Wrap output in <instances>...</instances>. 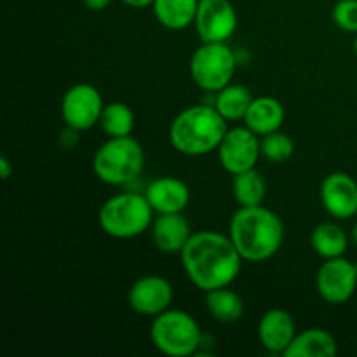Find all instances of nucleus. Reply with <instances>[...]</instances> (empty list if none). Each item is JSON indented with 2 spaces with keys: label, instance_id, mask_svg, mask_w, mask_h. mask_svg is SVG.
I'll use <instances>...</instances> for the list:
<instances>
[{
  "label": "nucleus",
  "instance_id": "nucleus-1",
  "mask_svg": "<svg viewBox=\"0 0 357 357\" xmlns=\"http://www.w3.org/2000/svg\"><path fill=\"white\" fill-rule=\"evenodd\" d=\"M180 255L187 278L204 293L232 284L243 265L230 237L215 230L195 232Z\"/></svg>",
  "mask_w": 357,
  "mask_h": 357
},
{
  "label": "nucleus",
  "instance_id": "nucleus-2",
  "mask_svg": "<svg viewBox=\"0 0 357 357\" xmlns=\"http://www.w3.org/2000/svg\"><path fill=\"white\" fill-rule=\"evenodd\" d=\"M229 237L243 260L260 264L281 250L284 225L274 211L264 206H241L230 218Z\"/></svg>",
  "mask_w": 357,
  "mask_h": 357
},
{
  "label": "nucleus",
  "instance_id": "nucleus-3",
  "mask_svg": "<svg viewBox=\"0 0 357 357\" xmlns=\"http://www.w3.org/2000/svg\"><path fill=\"white\" fill-rule=\"evenodd\" d=\"M227 121L215 105H195L181 110L169 128V142L176 152L199 157L218 150L227 135Z\"/></svg>",
  "mask_w": 357,
  "mask_h": 357
},
{
  "label": "nucleus",
  "instance_id": "nucleus-4",
  "mask_svg": "<svg viewBox=\"0 0 357 357\" xmlns=\"http://www.w3.org/2000/svg\"><path fill=\"white\" fill-rule=\"evenodd\" d=\"M101 230L114 239H132L152 227L153 209L145 194L122 192L103 202L98 213Z\"/></svg>",
  "mask_w": 357,
  "mask_h": 357
},
{
  "label": "nucleus",
  "instance_id": "nucleus-5",
  "mask_svg": "<svg viewBox=\"0 0 357 357\" xmlns=\"http://www.w3.org/2000/svg\"><path fill=\"white\" fill-rule=\"evenodd\" d=\"M145 153L142 145L131 136L108 138L93 157V171L103 183L122 187L142 174Z\"/></svg>",
  "mask_w": 357,
  "mask_h": 357
},
{
  "label": "nucleus",
  "instance_id": "nucleus-6",
  "mask_svg": "<svg viewBox=\"0 0 357 357\" xmlns=\"http://www.w3.org/2000/svg\"><path fill=\"white\" fill-rule=\"evenodd\" d=\"M153 347L169 357H187L197 352L202 344V331L197 321L185 310L167 309L153 317L150 326Z\"/></svg>",
  "mask_w": 357,
  "mask_h": 357
},
{
  "label": "nucleus",
  "instance_id": "nucleus-7",
  "mask_svg": "<svg viewBox=\"0 0 357 357\" xmlns=\"http://www.w3.org/2000/svg\"><path fill=\"white\" fill-rule=\"evenodd\" d=\"M190 77L206 93H218L232 84L237 56L227 42H202L190 58Z\"/></svg>",
  "mask_w": 357,
  "mask_h": 357
},
{
  "label": "nucleus",
  "instance_id": "nucleus-8",
  "mask_svg": "<svg viewBox=\"0 0 357 357\" xmlns=\"http://www.w3.org/2000/svg\"><path fill=\"white\" fill-rule=\"evenodd\" d=\"M105 103L100 91L91 84H75L65 93L61 101V115L66 128L73 131H87L100 124Z\"/></svg>",
  "mask_w": 357,
  "mask_h": 357
},
{
  "label": "nucleus",
  "instance_id": "nucleus-9",
  "mask_svg": "<svg viewBox=\"0 0 357 357\" xmlns=\"http://www.w3.org/2000/svg\"><path fill=\"white\" fill-rule=\"evenodd\" d=\"M216 152H218L222 167L232 176L243 171L253 169L261 155L260 136L246 126L232 128L223 136Z\"/></svg>",
  "mask_w": 357,
  "mask_h": 357
},
{
  "label": "nucleus",
  "instance_id": "nucleus-10",
  "mask_svg": "<svg viewBox=\"0 0 357 357\" xmlns=\"http://www.w3.org/2000/svg\"><path fill=\"white\" fill-rule=\"evenodd\" d=\"M316 286L321 298L331 305L349 302L357 288V264L344 257L330 258L317 271Z\"/></svg>",
  "mask_w": 357,
  "mask_h": 357
},
{
  "label": "nucleus",
  "instance_id": "nucleus-11",
  "mask_svg": "<svg viewBox=\"0 0 357 357\" xmlns=\"http://www.w3.org/2000/svg\"><path fill=\"white\" fill-rule=\"evenodd\" d=\"M194 24L202 42H229L237 30V13L230 0H199Z\"/></svg>",
  "mask_w": 357,
  "mask_h": 357
},
{
  "label": "nucleus",
  "instance_id": "nucleus-12",
  "mask_svg": "<svg viewBox=\"0 0 357 357\" xmlns=\"http://www.w3.org/2000/svg\"><path fill=\"white\" fill-rule=\"evenodd\" d=\"M128 300L136 314L155 317L169 309L173 302V286L162 275H143L132 282Z\"/></svg>",
  "mask_w": 357,
  "mask_h": 357
},
{
  "label": "nucleus",
  "instance_id": "nucleus-13",
  "mask_svg": "<svg viewBox=\"0 0 357 357\" xmlns=\"http://www.w3.org/2000/svg\"><path fill=\"white\" fill-rule=\"evenodd\" d=\"M324 209L337 220H349L357 215V181L351 174L335 171L328 174L319 188Z\"/></svg>",
  "mask_w": 357,
  "mask_h": 357
},
{
  "label": "nucleus",
  "instance_id": "nucleus-14",
  "mask_svg": "<svg viewBox=\"0 0 357 357\" xmlns=\"http://www.w3.org/2000/svg\"><path fill=\"white\" fill-rule=\"evenodd\" d=\"M296 337V324L291 314L284 309H271L258 323V340L265 351L284 356L286 349Z\"/></svg>",
  "mask_w": 357,
  "mask_h": 357
},
{
  "label": "nucleus",
  "instance_id": "nucleus-15",
  "mask_svg": "<svg viewBox=\"0 0 357 357\" xmlns=\"http://www.w3.org/2000/svg\"><path fill=\"white\" fill-rule=\"evenodd\" d=\"M150 230H152V241L157 250L169 255L181 253L190 237L194 236L190 223L181 213L157 215Z\"/></svg>",
  "mask_w": 357,
  "mask_h": 357
},
{
  "label": "nucleus",
  "instance_id": "nucleus-16",
  "mask_svg": "<svg viewBox=\"0 0 357 357\" xmlns=\"http://www.w3.org/2000/svg\"><path fill=\"white\" fill-rule=\"evenodd\" d=\"M146 201L152 206L153 213H183L190 202V190L187 183L174 176H160L150 181L145 190Z\"/></svg>",
  "mask_w": 357,
  "mask_h": 357
},
{
  "label": "nucleus",
  "instance_id": "nucleus-17",
  "mask_svg": "<svg viewBox=\"0 0 357 357\" xmlns=\"http://www.w3.org/2000/svg\"><path fill=\"white\" fill-rule=\"evenodd\" d=\"M284 115L281 101L272 96H260L251 101L243 122L258 136H265L281 129L284 124Z\"/></svg>",
  "mask_w": 357,
  "mask_h": 357
},
{
  "label": "nucleus",
  "instance_id": "nucleus-18",
  "mask_svg": "<svg viewBox=\"0 0 357 357\" xmlns=\"http://www.w3.org/2000/svg\"><path fill=\"white\" fill-rule=\"evenodd\" d=\"M338 347L333 335L321 328L296 333L284 357H331L337 356Z\"/></svg>",
  "mask_w": 357,
  "mask_h": 357
},
{
  "label": "nucleus",
  "instance_id": "nucleus-19",
  "mask_svg": "<svg viewBox=\"0 0 357 357\" xmlns=\"http://www.w3.org/2000/svg\"><path fill=\"white\" fill-rule=\"evenodd\" d=\"M153 14L167 30H185L194 24L199 0H153Z\"/></svg>",
  "mask_w": 357,
  "mask_h": 357
},
{
  "label": "nucleus",
  "instance_id": "nucleus-20",
  "mask_svg": "<svg viewBox=\"0 0 357 357\" xmlns=\"http://www.w3.org/2000/svg\"><path fill=\"white\" fill-rule=\"evenodd\" d=\"M206 309L218 323H236L244 314V302L236 291L225 288H216L206 293Z\"/></svg>",
  "mask_w": 357,
  "mask_h": 357
},
{
  "label": "nucleus",
  "instance_id": "nucleus-21",
  "mask_svg": "<svg viewBox=\"0 0 357 357\" xmlns=\"http://www.w3.org/2000/svg\"><path fill=\"white\" fill-rule=\"evenodd\" d=\"M310 244H312L314 251L319 255L324 260H330V258H338L344 257V253L347 251L349 246V237L344 232L342 227H338L337 223H321L316 229L312 230V236H310Z\"/></svg>",
  "mask_w": 357,
  "mask_h": 357
},
{
  "label": "nucleus",
  "instance_id": "nucleus-22",
  "mask_svg": "<svg viewBox=\"0 0 357 357\" xmlns=\"http://www.w3.org/2000/svg\"><path fill=\"white\" fill-rule=\"evenodd\" d=\"M255 98L251 96V91L241 84H229L218 91L215 96V108L220 112L227 122L244 121L248 108Z\"/></svg>",
  "mask_w": 357,
  "mask_h": 357
},
{
  "label": "nucleus",
  "instance_id": "nucleus-23",
  "mask_svg": "<svg viewBox=\"0 0 357 357\" xmlns=\"http://www.w3.org/2000/svg\"><path fill=\"white\" fill-rule=\"evenodd\" d=\"M232 194L237 204L243 208L251 206H261L267 195V183L257 167L243 171L239 174H234L232 180Z\"/></svg>",
  "mask_w": 357,
  "mask_h": 357
},
{
  "label": "nucleus",
  "instance_id": "nucleus-24",
  "mask_svg": "<svg viewBox=\"0 0 357 357\" xmlns=\"http://www.w3.org/2000/svg\"><path fill=\"white\" fill-rule=\"evenodd\" d=\"M100 128L108 138H121V136H131L135 128V114L129 105L122 101L105 105L100 117Z\"/></svg>",
  "mask_w": 357,
  "mask_h": 357
},
{
  "label": "nucleus",
  "instance_id": "nucleus-25",
  "mask_svg": "<svg viewBox=\"0 0 357 357\" xmlns=\"http://www.w3.org/2000/svg\"><path fill=\"white\" fill-rule=\"evenodd\" d=\"M260 150L261 157H265L268 162L282 164L293 157V153H295V143H293V139L288 135L281 132V129H279V131L261 136Z\"/></svg>",
  "mask_w": 357,
  "mask_h": 357
},
{
  "label": "nucleus",
  "instance_id": "nucleus-26",
  "mask_svg": "<svg viewBox=\"0 0 357 357\" xmlns=\"http://www.w3.org/2000/svg\"><path fill=\"white\" fill-rule=\"evenodd\" d=\"M331 16L340 30L357 33V0H338Z\"/></svg>",
  "mask_w": 357,
  "mask_h": 357
},
{
  "label": "nucleus",
  "instance_id": "nucleus-27",
  "mask_svg": "<svg viewBox=\"0 0 357 357\" xmlns=\"http://www.w3.org/2000/svg\"><path fill=\"white\" fill-rule=\"evenodd\" d=\"M87 9L91 10H105L112 3V0H82Z\"/></svg>",
  "mask_w": 357,
  "mask_h": 357
},
{
  "label": "nucleus",
  "instance_id": "nucleus-28",
  "mask_svg": "<svg viewBox=\"0 0 357 357\" xmlns=\"http://www.w3.org/2000/svg\"><path fill=\"white\" fill-rule=\"evenodd\" d=\"M13 171H14V167L10 166V162L7 160V157H0V178H2V180H7Z\"/></svg>",
  "mask_w": 357,
  "mask_h": 357
},
{
  "label": "nucleus",
  "instance_id": "nucleus-29",
  "mask_svg": "<svg viewBox=\"0 0 357 357\" xmlns=\"http://www.w3.org/2000/svg\"><path fill=\"white\" fill-rule=\"evenodd\" d=\"M121 2H124L129 7H135V9H143V7L152 6L153 0H121Z\"/></svg>",
  "mask_w": 357,
  "mask_h": 357
},
{
  "label": "nucleus",
  "instance_id": "nucleus-30",
  "mask_svg": "<svg viewBox=\"0 0 357 357\" xmlns=\"http://www.w3.org/2000/svg\"><path fill=\"white\" fill-rule=\"evenodd\" d=\"M351 239H352V243L356 244L357 246V223L354 227H352V232H351Z\"/></svg>",
  "mask_w": 357,
  "mask_h": 357
},
{
  "label": "nucleus",
  "instance_id": "nucleus-31",
  "mask_svg": "<svg viewBox=\"0 0 357 357\" xmlns=\"http://www.w3.org/2000/svg\"><path fill=\"white\" fill-rule=\"evenodd\" d=\"M354 52H356V56H357V37H356V40H354Z\"/></svg>",
  "mask_w": 357,
  "mask_h": 357
}]
</instances>
